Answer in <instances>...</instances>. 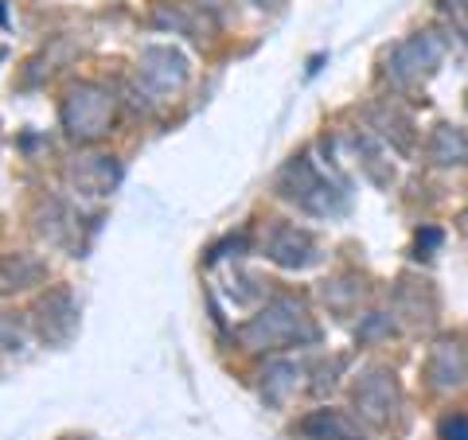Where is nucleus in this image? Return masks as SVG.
Listing matches in <instances>:
<instances>
[{"label": "nucleus", "instance_id": "obj_5", "mask_svg": "<svg viewBox=\"0 0 468 440\" xmlns=\"http://www.w3.org/2000/svg\"><path fill=\"white\" fill-rule=\"evenodd\" d=\"M445 440H468V421H445Z\"/></svg>", "mask_w": 468, "mask_h": 440}, {"label": "nucleus", "instance_id": "obj_4", "mask_svg": "<svg viewBox=\"0 0 468 440\" xmlns=\"http://www.w3.org/2000/svg\"><path fill=\"white\" fill-rule=\"evenodd\" d=\"M0 347H20V328L16 324H0Z\"/></svg>", "mask_w": 468, "mask_h": 440}, {"label": "nucleus", "instance_id": "obj_6", "mask_svg": "<svg viewBox=\"0 0 468 440\" xmlns=\"http://www.w3.org/2000/svg\"><path fill=\"white\" fill-rule=\"evenodd\" d=\"M0 5H5V0H0ZM0 24H5V8H0Z\"/></svg>", "mask_w": 468, "mask_h": 440}, {"label": "nucleus", "instance_id": "obj_2", "mask_svg": "<svg viewBox=\"0 0 468 440\" xmlns=\"http://www.w3.org/2000/svg\"><path fill=\"white\" fill-rule=\"evenodd\" d=\"M141 79L153 86V90H172V86L184 82V58L168 51V47H153L141 58Z\"/></svg>", "mask_w": 468, "mask_h": 440}, {"label": "nucleus", "instance_id": "obj_1", "mask_svg": "<svg viewBox=\"0 0 468 440\" xmlns=\"http://www.w3.org/2000/svg\"><path fill=\"white\" fill-rule=\"evenodd\" d=\"M110 113H113L110 98L98 94V90H90V86H82V90L70 94L67 125H70V133H75V137H98V133H106Z\"/></svg>", "mask_w": 468, "mask_h": 440}, {"label": "nucleus", "instance_id": "obj_3", "mask_svg": "<svg viewBox=\"0 0 468 440\" xmlns=\"http://www.w3.org/2000/svg\"><path fill=\"white\" fill-rule=\"evenodd\" d=\"M304 433H313L320 440H356V433H351V424L344 417L335 414H320L313 421H304Z\"/></svg>", "mask_w": 468, "mask_h": 440}]
</instances>
